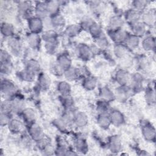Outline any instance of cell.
Here are the masks:
<instances>
[{
  "mask_svg": "<svg viewBox=\"0 0 156 156\" xmlns=\"http://www.w3.org/2000/svg\"><path fill=\"white\" fill-rule=\"evenodd\" d=\"M141 44L144 50L146 51H151L154 49L155 48V39L152 36H147L143 40Z\"/></svg>",
  "mask_w": 156,
  "mask_h": 156,
  "instance_id": "28",
  "label": "cell"
},
{
  "mask_svg": "<svg viewBox=\"0 0 156 156\" xmlns=\"http://www.w3.org/2000/svg\"><path fill=\"white\" fill-rule=\"evenodd\" d=\"M1 113L8 114L10 112L12 111V101H4L1 104Z\"/></svg>",
  "mask_w": 156,
  "mask_h": 156,
  "instance_id": "47",
  "label": "cell"
},
{
  "mask_svg": "<svg viewBox=\"0 0 156 156\" xmlns=\"http://www.w3.org/2000/svg\"><path fill=\"white\" fill-rule=\"evenodd\" d=\"M27 40L29 45L31 48L34 49H37L40 47L41 43V38L38 34L30 33L28 35Z\"/></svg>",
  "mask_w": 156,
  "mask_h": 156,
  "instance_id": "21",
  "label": "cell"
},
{
  "mask_svg": "<svg viewBox=\"0 0 156 156\" xmlns=\"http://www.w3.org/2000/svg\"><path fill=\"white\" fill-rule=\"evenodd\" d=\"M1 32L3 36L10 38L13 35L14 27L12 24L4 22L1 24Z\"/></svg>",
  "mask_w": 156,
  "mask_h": 156,
  "instance_id": "27",
  "label": "cell"
},
{
  "mask_svg": "<svg viewBox=\"0 0 156 156\" xmlns=\"http://www.w3.org/2000/svg\"><path fill=\"white\" fill-rule=\"evenodd\" d=\"M12 70V63H1V73L4 75H9Z\"/></svg>",
  "mask_w": 156,
  "mask_h": 156,
  "instance_id": "49",
  "label": "cell"
},
{
  "mask_svg": "<svg viewBox=\"0 0 156 156\" xmlns=\"http://www.w3.org/2000/svg\"><path fill=\"white\" fill-rule=\"evenodd\" d=\"M18 11L19 13L24 16L27 17L28 19L32 17L31 15L34 12V6L32 5L30 2L29 1H21L20 2L17 6Z\"/></svg>",
  "mask_w": 156,
  "mask_h": 156,
  "instance_id": "2",
  "label": "cell"
},
{
  "mask_svg": "<svg viewBox=\"0 0 156 156\" xmlns=\"http://www.w3.org/2000/svg\"><path fill=\"white\" fill-rule=\"evenodd\" d=\"M124 21L119 16H113L109 21V26L111 30H116L121 29L123 26Z\"/></svg>",
  "mask_w": 156,
  "mask_h": 156,
  "instance_id": "26",
  "label": "cell"
},
{
  "mask_svg": "<svg viewBox=\"0 0 156 156\" xmlns=\"http://www.w3.org/2000/svg\"><path fill=\"white\" fill-rule=\"evenodd\" d=\"M1 63H12L10 54L5 50H1Z\"/></svg>",
  "mask_w": 156,
  "mask_h": 156,
  "instance_id": "46",
  "label": "cell"
},
{
  "mask_svg": "<svg viewBox=\"0 0 156 156\" xmlns=\"http://www.w3.org/2000/svg\"><path fill=\"white\" fill-rule=\"evenodd\" d=\"M7 46L10 52L14 55L18 56L21 53L22 43L19 38L10 37L7 41Z\"/></svg>",
  "mask_w": 156,
  "mask_h": 156,
  "instance_id": "3",
  "label": "cell"
},
{
  "mask_svg": "<svg viewBox=\"0 0 156 156\" xmlns=\"http://www.w3.org/2000/svg\"><path fill=\"white\" fill-rule=\"evenodd\" d=\"M41 38L45 42L55 40H57V33L52 29H48L43 33Z\"/></svg>",
  "mask_w": 156,
  "mask_h": 156,
  "instance_id": "38",
  "label": "cell"
},
{
  "mask_svg": "<svg viewBox=\"0 0 156 156\" xmlns=\"http://www.w3.org/2000/svg\"><path fill=\"white\" fill-rule=\"evenodd\" d=\"M48 11L49 15H54L58 13L60 9V3L56 1H50L46 2Z\"/></svg>",
  "mask_w": 156,
  "mask_h": 156,
  "instance_id": "30",
  "label": "cell"
},
{
  "mask_svg": "<svg viewBox=\"0 0 156 156\" xmlns=\"http://www.w3.org/2000/svg\"><path fill=\"white\" fill-rule=\"evenodd\" d=\"M50 18V22L52 29L55 27H60L65 24L64 17L59 13L54 15H51Z\"/></svg>",
  "mask_w": 156,
  "mask_h": 156,
  "instance_id": "19",
  "label": "cell"
},
{
  "mask_svg": "<svg viewBox=\"0 0 156 156\" xmlns=\"http://www.w3.org/2000/svg\"><path fill=\"white\" fill-rule=\"evenodd\" d=\"M54 124L55 125V127L61 131H65L69 126V124L64 120L62 117L54 120Z\"/></svg>",
  "mask_w": 156,
  "mask_h": 156,
  "instance_id": "43",
  "label": "cell"
},
{
  "mask_svg": "<svg viewBox=\"0 0 156 156\" xmlns=\"http://www.w3.org/2000/svg\"><path fill=\"white\" fill-rule=\"evenodd\" d=\"M126 47L134 49L137 48L140 44L139 37L132 35H128L125 42Z\"/></svg>",
  "mask_w": 156,
  "mask_h": 156,
  "instance_id": "29",
  "label": "cell"
},
{
  "mask_svg": "<svg viewBox=\"0 0 156 156\" xmlns=\"http://www.w3.org/2000/svg\"><path fill=\"white\" fill-rule=\"evenodd\" d=\"M35 76V74L30 70L25 68L19 73V77L24 81L31 82L32 81Z\"/></svg>",
  "mask_w": 156,
  "mask_h": 156,
  "instance_id": "34",
  "label": "cell"
},
{
  "mask_svg": "<svg viewBox=\"0 0 156 156\" xmlns=\"http://www.w3.org/2000/svg\"><path fill=\"white\" fill-rule=\"evenodd\" d=\"M57 89L59 93L62 94V96H66L70 95L71 93V86L66 81H61L58 83Z\"/></svg>",
  "mask_w": 156,
  "mask_h": 156,
  "instance_id": "31",
  "label": "cell"
},
{
  "mask_svg": "<svg viewBox=\"0 0 156 156\" xmlns=\"http://www.w3.org/2000/svg\"><path fill=\"white\" fill-rule=\"evenodd\" d=\"M27 69L36 74L39 72L40 69V65L39 63L35 60H29L26 64V68Z\"/></svg>",
  "mask_w": 156,
  "mask_h": 156,
  "instance_id": "40",
  "label": "cell"
},
{
  "mask_svg": "<svg viewBox=\"0 0 156 156\" xmlns=\"http://www.w3.org/2000/svg\"><path fill=\"white\" fill-rule=\"evenodd\" d=\"M7 126L9 131L15 134L19 133L23 129V124L22 122L17 119H10Z\"/></svg>",
  "mask_w": 156,
  "mask_h": 156,
  "instance_id": "16",
  "label": "cell"
},
{
  "mask_svg": "<svg viewBox=\"0 0 156 156\" xmlns=\"http://www.w3.org/2000/svg\"><path fill=\"white\" fill-rule=\"evenodd\" d=\"M131 58L129 57V56H127V55L126 56H125L124 57L121 58V65H122V66L124 67H128L130 65L131 63H132V60L130 59Z\"/></svg>",
  "mask_w": 156,
  "mask_h": 156,
  "instance_id": "53",
  "label": "cell"
},
{
  "mask_svg": "<svg viewBox=\"0 0 156 156\" xmlns=\"http://www.w3.org/2000/svg\"><path fill=\"white\" fill-rule=\"evenodd\" d=\"M133 92V90L131 87H127V85H120V87L116 90L115 93V98L120 101H125L132 96Z\"/></svg>",
  "mask_w": 156,
  "mask_h": 156,
  "instance_id": "5",
  "label": "cell"
},
{
  "mask_svg": "<svg viewBox=\"0 0 156 156\" xmlns=\"http://www.w3.org/2000/svg\"><path fill=\"white\" fill-rule=\"evenodd\" d=\"M132 30L133 34L140 38L143 37L146 33V25L143 22L138 21L132 25Z\"/></svg>",
  "mask_w": 156,
  "mask_h": 156,
  "instance_id": "18",
  "label": "cell"
},
{
  "mask_svg": "<svg viewBox=\"0 0 156 156\" xmlns=\"http://www.w3.org/2000/svg\"><path fill=\"white\" fill-rule=\"evenodd\" d=\"M16 91L15 85L11 80L4 79L1 80V93L5 96H12Z\"/></svg>",
  "mask_w": 156,
  "mask_h": 156,
  "instance_id": "8",
  "label": "cell"
},
{
  "mask_svg": "<svg viewBox=\"0 0 156 156\" xmlns=\"http://www.w3.org/2000/svg\"><path fill=\"white\" fill-rule=\"evenodd\" d=\"M28 27L31 33L38 34L44 28L43 21L37 16H32L28 19Z\"/></svg>",
  "mask_w": 156,
  "mask_h": 156,
  "instance_id": "1",
  "label": "cell"
},
{
  "mask_svg": "<svg viewBox=\"0 0 156 156\" xmlns=\"http://www.w3.org/2000/svg\"><path fill=\"white\" fill-rule=\"evenodd\" d=\"M38 83L40 88L45 90L49 88L51 85V79L46 74L41 73L38 77Z\"/></svg>",
  "mask_w": 156,
  "mask_h": 156,
  "instance_id": "25",
  "label": "cell"
},
{
  "mask_svg": "<svg viewBox=\"0 0 156 156\" xmlns=\"http://www.w3.org/2000/svg\"><path fill=\"white\" fill-rule=\"evenodd\" d=\"M99 94L102 100L107 102L113 101L115 98V93L107 87H102Z\"/></svg>",
  "mask_w": 156,
  "mask_h": 156,
  "instance_id": "20",
  "label": "cell"
},
{
  "mask_svg": "<svg viewBox=\"0 0 156 156\" xmlns=\"http://www.w3.org/2000/svg\"><path fill=\"white\" fill-rule=\"evenodd\" d=\"M21 113L23 119L26 123L31 125L35 122L37 115L34 109L31 108H25Z\"/></svg>",
  "mask_w": 156,
  "mask_h": 156,
  "instance_id": "14",
  "label": "cell"
},
{
  "mask_svg": "<svg viewBox=\"0 0 156 156\" xmlns=\"http://www.w3.org/2000/svg\"><path fill=\"white\" fill-rule=\"evenodd\" d=\"M140 18V13L132 9L126 12L125 15L126 20L131 25L139 21Z\"/></svg>",
  "mask_w": 156,
  "mask_h": 156,
  "instance_id": "17",
  "label": "cell"
},
{
  "mask_svg": "<svg viewBox=\"0 0 156 156\" xmlns=\"http://www.w3.org/2000/svg\"><path fill=\"white\" fill-rule=\"evenodd\" d=\"M77 54L82 60H88L93 54L91 48L85 44H80L77 47Z\"/></svg>",
  "mask_w": 156,
  "mask_h": 156,
  "instance_id": "15",
  "label": "cell"
},
{
  "mask_svg": "<svg viewBox=\"0 0 156 156\" xmlns=\"http://www.w3.org/2000/svg\"><path fill=\"white\" fill-rule=\"evenodd\" d=\"M97 123L100 127L104 129H108L112 124L109 115L107 114H99L97 118Z\"/></svg>",
  "mask_w": 156,
  "mask_h": 156,
  "instance_id": "23",
  "label": "cell"
},
{
  "mask_svg": "<svg viewBox=\"0 0 156 156\" xmlns=\"http://www.w3.org/2000/svg\"><path fill=\"white\" fill-rule=\"evenodd\" d=\"M56 63L60 68L62 70V71L65 72L71 67L72 61L68 55L63 54L58 57Z\"/></svg>",
  "mask_w": 156,
  "mask_h": 156,
  "instance_id": "10",
  "label": "cell"
},
{
  "mask_svg": "<svg viewBox=\"0 0 156 156\" xmlns=\"http://www.w3.org/2000/svg\"><path fill=\"white\" fill-rule=\"evenodd\" d=\"M147 2L146 1H142V0L134 1L132 2L133 9L140 13L141 11L145 9V8L147 6Z\"/></svg>",
  "mask_w": 156,
  "mask_h": 156,
  "instance_id": "42",
  "label": "cell"
},
{
  "mask_svg": "<svg viewBox=\"0 0 156 156\" xmlns=\"http://www.w3.org/2000/svg\"><path fill=\"white\" fill-rule=\"evenodd\" d=\"M131 76L129 72L124 69H121L117 71L115 74V79L120 85H126L130 80Z\"/></svg>",
  "mask_w": 156,
  "mask_h": 156,
  "instance_id": "12",
  "label": "cell"
},
{
  "mask_svg": "<svg viewBox=\"0 0 156 156\" xmlns=\"http://www.w3.org/2000/svg\"><path fill=\"white\" fill-rule=\"evenodd\" d=\"M109 147L112 152H118L121 149V142L119 137L117 135L112 136L110 140Z\"/></svg>",
  "mask_w": 156,
  "mask_h": 156,
  "instance_id": "22",
  "label": "cell"
},
{
  "mask_svg": "<svg viewBox=\"0 0 156 156\" xmlns=\"http://www.w3.org/2000/svg\"><path fill=\"white\" fill-rule=\"evenodd\" d=\"M94 23V21L91 18L87 17V18H85L83 20H82L80 26L81 29L89 30L90 27L91 26V25Z\"/></svg>",
  "mask_w": 156,
  "mask_h": 156,
  "instance_id": "50",
  "label": "cell"
},
{
  "mask_svg": "<svg viewBox=\"0 0 156 156\" xmlns=\"http://www.w3.org/2000/svg\"><path fill=\"white\" fill-rule=\"evenodd\" d=\"M143 23L145 25H153L155 21V12L154 10H150L145 12L143 17Z\"/></svg>",
  "mask_w": 156,
  "mask_h": 156,
  "instance_id": "24",
  "label": "cell"
},
{
  "mask_svg": "<svg viewBox=\"0 0 156 156\" xmlns=\"http://www.w3.org/2000/svg\"><path fill=\"white\" fill-rule=\"evenodd\" d=\"M88 30L90 31L91 36L93 37L95 39H97L102 34H104L101 26L95 22L91 25Z\"/></svg>",
  "mask_w": 156,
  "mask_h": 156,
  "instance_id": "35",
  "label": "cell"
},
{
  "mask_svg": "<svg viewBox=\"0 0 156 156\" xmlns=\"http://www.w3.org/2000/svg\"><path fill=\"white\" fill-rule=\"evenodd\" d=\"M45 49L46 51L50 54H52L55 52V51L57 49L58 47V42L57 40L51 41H47L45 42Z\"/></svg>",
  "mask_w": 156,
  "mask_h": 156,
  "instance_id": "41",
  "label": "cell"
},
{
  "mask_svg": "<svg viewBox=\"0 0 156 156\" xmlns=\"http://www.w3.org/2000/svg\"><path fill=\"white\" fill-rule=\"evenodd\" d=\"M10 118L8 116V114L1 113V118H0V122H1V126H5L7 125L9 121Z\"/></svg>",
  "mask_w": 156,
  "mask_h": 156,
  "instance_id": "52",
  "label": "cell"
},
{
  "mask_svg": "<svg viewBox=\"0 0 156 156\" xmlns=\"http://www.w3.org/2000/svg\"><path fill=\"white\" fill-rule=\"evenodd\" d=\"M142 133L146 140L154 141L155 138V130L154 126L149 123H146L142 127Z\"/></svg>",
  "mask_w": 156,
  "mask_h": 156,
  "instance_id": "11",
  "label": "cell"
},
{
  "mask_svg": "<svg viewBox=\"0 0 156 156\" xmlns=\"http://www.w3.org/2000/svg\"><path fill=\"white\" fill-rule=\"evenodd\" d=\"M96 40L97 42V45L98 46V47L102 49L107 48L109 44L108 40L107 39L106 37L104 34H102L101 37H99Z\"/></svg>",
  "mask_w": 156,
  "mask_h": 156,
  "instance_id": "48",
  "label": "cell"
},
{
  "mask_svg": "<svg viewBox=\"0 0 156 156\" xmlns=\"http://www.w3.org/2000/svg\"><path fill=\"white\" fill-rule=\"evenodd\" d=\"M113 52L116 57L121 59L127 55V48L122 44H116L114 47Z\"/></svg>",
  "mask_w": 156,
  "mask_h": 156,
  "instance_id": "32",
  "label": "cell"
},
{
  "mask_svg": "<svg viewBox=\"0 0 156 156\" xmlns=\"http://www.w3.org/2000/svg\"><path fill=\"white\" fill-rule=\"evenodd\" d=\"M34 13L35 14V16L42 20L49 16V15L46 2H38L35 5H34Z\"/></svg>",
  "mask_w": 156,
  "mask_h": 156,
  "instance_id": "9",
  "label": "cell"
},
{
  "mask_svg": "<svg viewBox=\"0 0 156 156\" xmlns=\"http://www.w3.org/2000/svg\"><path fill=\"white\" fill-rule=\"evenodd\" d=\"M12 111L15 112H22L25 108L24 102L20 99H14L12 101Z\"/></svg>",
  "mask_w": 156,
  "mask_h": 156,
  "instance_id": "39",
  "label": "cell"
},
{
  "mask_svg": "<svg viewBox=\"0 0 156 156\" xmlns=\"http://www.w3.org/2000/svg\"><path fill=\"white\" fill-rule=\"evenodd\" d=\"M111 123L115 126L119 127L123 124L124 122V116L123 114L118 110L112 111L108 115Z\"/></svg>",
  "mask_w": 156,
  "mask_h": 156,
  "instance_id": "13",
  "label": "cell"
},
{
  "mask_svg": "<svg viewBox=\"0 0 156 156\" xmlns=\"http://www.w3.org/2000/svg\"><path fill=\"white\" fill-rule=\"evenodd\" d=\"M80 29L81 27L80 26L76 24H71L66 27L65 29V34L68 37H74L79 34Z\"/></svg>",
  "mask_w": 156,
  "mask_h": 156,
  "instance_id": "37",
  "label": "cell"
},
{
  "mask_svg": "<svg viewBox=\"0 0 156 156\" xmlns=\"http://www.w3.org/2000/svg\"><path fill=\"white\" fill-rule=\"evenodd\" d=\"M75 147L79 152H85L87 150V144L86 141L82 138H77L75 141Z\"/></svg>",
  "mask_w": 156,
  "mask_h": 156,
  "instance_id": "44",
  "label": "cell"
},
{
  "mask_svg": "<svg viewBox=\"0 0 156 156\" xmlns=\"http://www.w3.org/2000/svg\"><path fill=\"white\" fill-rule=\"evenodd\" d=\"M145 98L146 101L150 104L154 103L155 101V91L151 89L147 90L145 94Z\"/></svg>",
  "mask_w": 156,
  "mask_h": 156,
  "instance_id": "51",
  "label": "cell"
},
{
  "mask_svg": "<svg viewBox=\"0 0 156 156\" xmlns=\"http://www.w3.org/2000/svg\"><path fill=\"white\" fill-rule=\"evenodd\" d=\"M83 87L87 90H94L97 85V80L93 77H87L83 81Z\"/></svg>",
  "mask_w": 156,
  "mask_h": 156,
  "instance_id": "36",
  "label": "cell"
},
{
  "mask_svg": "<svg viewBox=\"0 0 156 156\" xmlns=\"http://www.w3.org/2000/svg\"><path fill=\"white\" fill-rule=\"evenodd\" d=\"M149 62L147 59V58H142V59H141L139 62V64L141 66V68H145L147 67L148 65Z\"/></svg>",
  "mask_w": 156,
  "mask_h": 156,
  "instance_id": "54",
  "label": "cell"
},
{
  "mask_svg": "<svg viewBox=\"0 0 156 156\" xmlns=\"http://www.w3.org/2000/svg\"><path fill=\"white\" fill-rule=\"evenodd\" d=\"M64 74L66 80L69 81H73L77 79L79 74V71L76 68L71 66L70 68L64 72Z\"/></svg>",
  "mask_w": 156,
  "mask_h": 156,
  "instance_id": "33",
  "label": "cell"
},
{
  "mask_svg": "<svg viewBox=\"0 0 156 156\" xmlns=\"http://www.w3.org/2000/svg\"><path fill=\"white\" fill-rule=\"evenodd\" d=\"M29 126V135L32 140L38 142L45 136L42 128L39 125L35 122Z\"/></svg>",
  "mask_w": 156,
  "mask_h": 156,
  "instance_id": "4",
  "label": "cell"
},
{
  "mask_svg": "<svg viewBox=\"0 0 156 156\" xmlns=\"http://www.w3.org/2000/svg\"><path fill=\"white\" fill-rule=\"evenodd\" d=\"M97 110L99 112V114H107L108 111V102L103 101L99 102L97 106Z\"/></svg>",
  "mask_w": 156,
  "mask_h": 156,
  "instance_id": "45",
  "label": "cell"
},
{
  "mask_svg": "<svg viewBox=\"0 0 156 156\" xmlns=\"http://www.w3.org/2000/svg\"><path fill=\"white\" fill-rule=\"evenodd\" d=\"M128 35L129 34L126 31L121 29L111 30V32H109V35L111 39L116 44H122V43H124Z\"/></svg>",
  "mask_w": 156,
  "mask_h": 156,
  "instance_id": "6",
  "label": "cell"
},
{
  "mask_svg": "<svg viewBox=\"0 0 156 156\" xmlns=\"http://www.w3.org/2000/svg\"><path fill=\"white\" fill-rule=\"evenodd\" d=\"M87 115L83 112L77 111L73 115V123L77 127H83L88 124Z\"/></svg>",
  "mask_w": 156,
  "mask_h": 156,
  "instance_id": "7",
  "label": "cell"
}]
</instances>
